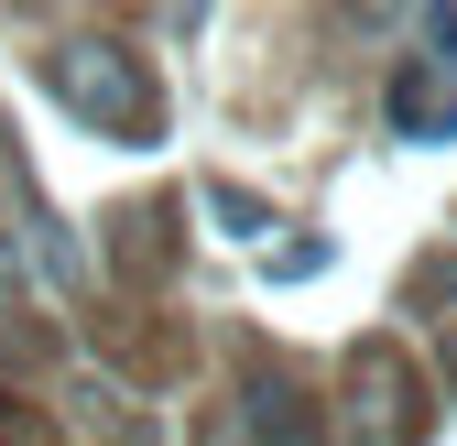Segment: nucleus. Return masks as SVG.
Wrapping results in <instances>:
<instances>
[{
	"mask_svg": "<svg viewBox=\"0 0 457 446\" xmlns=\"http://www.w3.org/2000/svg\"><path fill=\"white\" fill-rule=\"evenodd\" d=\"M240 435H251V446H327V414H316L283 370H251V381H240Z\"/></svg>",
	"mask_w": 457,
	"mask_h": 446,
	"instance_id": "obj_3",
	"label": "nucleus"
},
{
	"mask_svg": "<svg viewBox=\"0 0 457 446\" xmlns=\"http://www.w3.org/2000/svg\"><path fill=\"white\" fill-rule=\"evenodd\" d=\"M403 403H414V392H403V349H392V338H360V349H349V435H360V446H403V435H414Z\"/></svg>",
	"mask_w": 457,
	"mask_h": 446,
	"instance_id": "obj_2",
	"label": "nucleus"
},
{
	"mask_svg": "<svg viewBox=\"0 0 457 446\" xmlns=\"http://www.w3.org/2000/svg\"><path fill=\"white\" fill-rule=\"evenodd\" d=\"M0 446H54V425H44L22 392H0Z\"/></svg>",
	"mask_w": 457,
	"mask_h": 446,
	"instance_id": "obj_5",
	"label": "nucleus"
},
{
	"mask_svg": "<svg viewBox=\"0 0 457 446\" xmlns=\"http://www.w3.org/2000/svg\"><path fill=\"white\" fill-rule=\"evenodd\" d=\"M392 120H403L414 142H446V131H457V54L403 66V87H392Z\"/></svg>",
	"mask_w": 457,
	"mask_h": 446,
	"instance_id": "obj_4",
	"label": "nucleus"
},
{
	"mask_svg": "<svg viewBox=\"0 0 457 446\" xmlns=\"http://www.w3.org/2000/svg\"><path fill=\"white\" fill-rule=\"evenodd\" d=\"M436 359H446V392H457V326H446V338H436Z\"/></svg>",
	"mask_w": 457,
	"mask_h": 446,
	"instance_id": "obj_6",
	"label": "nucleus"
},
{
	"mask_svg": "<svg viewBox=\"0 0 457 446\" xmlns=\"http://www.w3.org/2000/svg\"><path fill=\"white\" fill-rule=\"evenodd\" d=\"M44 87L66 98L98 142H153V131H163V87H153V66H142L131 44H109V33H66V44L44 54Z\"/></svg>",
	"mask_w": 457,
	"mask_h": 446,
	"instance_id": "obj_1",
	"label": "nucleus"
}]
</instances>
